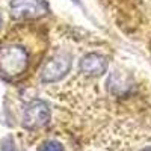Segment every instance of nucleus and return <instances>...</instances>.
I'll return each instance as SVG.
<instances>
[{"instance_id":"f257e3e1","label":"nucleus","mask_w":151,"mask_h":151,"mask_svg":"<svg viewBox=\"0 0 151 151\" xmlns=\"http://www.w3.org/2000/svg\"><path fill=\"white\" fill-rule=\"evenodd\" d=\"M45 33L30 24H18L0 38V77L21 82L35 71L45 53Z\"/></svg>"},{"instance_id":"f03ea898","label":"nucleus","mask_w":151,"mask_h":151,"mask_svg":"<svg viewBox=\"0 0 151 151\" xmlns=\"http://www.w3.org/2000/svg\"><path fill=\"white\" fill-rule=\"evenodd\" d=\"M48 6L44 0H12L11 15L15 20H35L47 14Z\"/></svg>"},{"instance_id":"7ed1b4c3","label":"nucleus","mask_w":151,"mask_h":151,"mask_svg":"<svg viewBox=\"0 0 151 151\" xmlns=\"http://www.w3.org/2000/svg\"><path fill=\"white\" fill-rule=\"evenodd\" d=\"M50 121V109L42 100H32L23 113V125L29 130L41 129Z\"/></svg>"},{"instance_id":"20e7f679","label":"nucleus","mask_w":151,"mask_h":151,"mask_svg":"<svg viewBox=\"0 0 151 151\" xmlns=\"http://www.w3.org/2000/svg\"><path fill=\"white\" fill-rule=\"evenodd\" d=\"M70 67H71L70 56L67 53H59L48 62H45V65L41 71V80L45 83L58 82L70 71Z\"/></svg>"},{"instance_id":"39448f33","label":"nucleus","mask_w":151,"mask_h":151,"mask_svg":"<svg viewBox=\"0 0 151 151\" xmlns=\"http://www.w3.org/2000/svg\"><path fill=\"white\" fill-rule=\"evenodd\" d=\"M80 71L85 76H89V77H98L101 76L106 68H107V60L104 56L97 55V53H89L86 55L79 64Z\"/></svg>"},{"instance_id":"423d86ee","label":"nucleus","mask_w":151,"mask_h":151,"mask_svg":"<svg viewBox=\"0 0 151 151\" xmlns=\"http://www.w3.org/2000/svg\"><path fill=\"white\" fill-rule=\"evenodd\" d=\"M38 151H65V150L59 142L48 141V142H44L40 148H38Z\"/></svg>"},{"instance_id":"0eeeda50","label":"nucleus","mask_w":151,"mask_h":151,"mask_svg":"<svg viewBox=\"0 0 151 151\" xmlns=\"http://www.w3.org/2000/svg\"><path fill=\"white\" fill-rule=\"evenodd\" d=\"M2 151H17L12 137H5V139H3V142H2Z\"/></svg>"},{"instance_id":"6e6552de","label":"nucleus","mask_w":151,"mask_h":151,"mask_svg":"<svg viewBox=\"0 0 151 151\" xmlns=\"http://www.w3.org/2000/svg\"><path fill=\"white\" fill-rule=\"evenodd\" d=\"M142 151H151V147H147V148H144Z\"/></svg>"},{"instance_id":"1a4fd4ad","label":"nucleus","mask_w":151,"mask_h":151,"mask_svg":"<svg viewBox=\"0 0 151 151\" xmlns=\"http://www.w3.org/2000/svg\"><path fill=\"white\" fill-rule=\"evenodd\" d=\"M0 26H2V17H0Z\"/></svg>"},{"instance_id":"9d476101","label":"nucleus","mask_w":151,"mask_h":151,"mask_svg":"<svg viewBox=\"0 0 151 151\" xmlns=\"http://www.w3.org/2000/svg\"><path fill=\"white\" fill-rule=\"evenodd\" d=\"M73 2H76V3H77V2H79V0H73Z\"/></svg>"}]
</instances>
